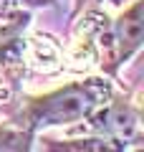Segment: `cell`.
<instances>
[{
    "instance_id": "cell-1",
    "label": "cell",
    "mask_w": 144,
    "mask_h": 152,
    "mask_svg": "<svg viewBox=\"0 0 144 152\" xmlns=\"http://www.w3.org/2000/svg\"><path fill=\"white\" fill-rule=\"evenodd\" d=\"M109 94L106 84H99L96 79L86 84H71L66 89L48 94V96L38 99L31 109L33 124H66V122L81 119L86 114H91L99 104L101 96Z\"/></svg>"
},
{
    "instance_id": "cell-2",
    "label": "cell",
    "mask_w": 144,
    "mask_h": 152,
    "mask_svg": "<svg viewBox=\"0 0 144 152\" xmlns=\"http://www.w3.org/2000/svg\"><path fill=\"white\" fill-rule=\"evenodd\" d=\"M114 46H116V64L129 61L142 46V0H132V5L116 18L114 26Z\"/></svg>"
},
{
    "instance_id": "cell-3",
    "label": "cell",
    "mask_w": 144,
    "mask_h": 152,
    "mask_svg": "<svg viewBox=\"0 0 144 152\" xmlns=\"http://www.w3.org/2000/svg\"><path fill=\"white\" fill-rule=\"evenodd\" d=\"M15 3H25V5H48L53 0H15Z\"/></svg>"
},
{
    "instance_id": "cell-4",
    "label": "cell",
    "mask_w": 144,
    "mask_h": 152,
    "mask_svg": "<svg viewBox=\"0 0 144 152\" xmlns=\"http://www.w3.org/2000/svg\"><path fill=\"white\" fill-rule=\"evenodd\" d=\"M91 3H99V0H76V10H81L84 5H91Z\"/></svg>"
},
{
    "instance_id": "cell-5",
    "label": "cell",
    "mask_w": 144,
    "mask_h": 152,
    "mask_svg": "<svg viewBox=\"0 0 144 152\" xmlns=\"http://www.w3.org/2000/svg\"><path fill=\"white\" fill-rule=\"evenodd\" d=\"M111 5H116V8H121V5H127V3H132V0H109Z\"/></svg>"
}]
</instances>
